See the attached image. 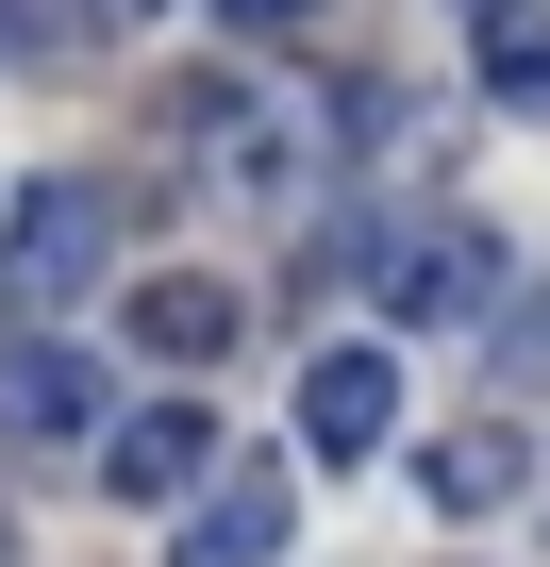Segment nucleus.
I'll return each mask as SVG.
<instances>
[{
	"instance_id": "f257e3e1",
	"label": "nucleus",
	"mask_w": 550,
	"mask_h": 567,
	"mask_svg": "<svg viewBox=\"0 0 550 567\" xmlns=\"http://www.w3.org/2000/svg\"><path fill=\"white\" fill-rule=\"evenodd\" d=\"M117 267V184L101 167H34L18 184V217H0V301H84V284Z\"/></svg>"
},
{
	"instance_id": "f03ea898",
	"label": "nucleus",
	"mask_w": 550,
	"mask_h": 567,
	"mask_svg": "<svg viewBox=\"0 0 550 567\" xmlns=\"http://www.w3.org/2000/svg\"><path fill=\"white\" fill-rule=\"evenodd\" d=\"M367 267H384L401 334H467V318H500V284H517V250H500L484 217H417V234H384Z\"/></svg>"
},
{
	"instance_id": "7ed1b4c3",
	"label": "nucleus",
	"mask_w": 550,
	"mask_h": 567,
	"mask_svg": "<svg viewBox=\"0 0 550 567\" xmlns=\"http://www.w3.org/2000/svg\"><path fill=\"white\" fill-rule=\"evenodd\" d=\"M184 134H200V184H217V200H301V167H318V134H301L284 101H250V84H200Z\"/></svg>"
},
{
	"instance_id": "20e7f679",
	"label": "nucleus",
	"mask_w": 550,
	"mask_h": 567,
	"mask_svg": "<svg viewBox=\"0 0 550 567\" xmlns=\"http://www.w3.org/2000/svg\"><path fill=\"white\" fill-rule=\"evenodd\" d=\"M84 434H117L101 417V368L68 334H0V451H84Z\"/></svg>"
},
{
	"instance_id": "39448f33",
	"label": "nucleus",
	"mask_w": 550,
	"mask_h": 567,
	"mask_svg": "<svg viewBox=\"0 0 550 567\" xmlns=\"http://www.w3.org/2000/svg\"><path fill=\"white\" fill-rule=\"evenodd\" d=\"M384 434H401V351H384V334L318 351V368H301V451H318V467H367Z\"/></svg>"
},
{
	"instance_id": "423d86ee",
	"label": "nucleus",
	"mask_w": 550,
	"mask_h": 567,
	"mask_svg": "<svg viewBox=\"0 0 550 567\" xmlns=\"http://www.w3.org/2000/svg\"><path fill=\"white\" fill-rule=\"evenodd\" d=\"M217 467H234L217 401H134V417L101 434V484H117V501H200Z\"/></svg>"
},
{
	"instance_id": "0eeeda50",
	"label": "nucleus",
	"mask_w": 550,
	"mask_h": 567,
	"mask_svg": "<svg viewBox=\"0 0 550 567\" xmlns=\"http://www.w3.org/2000/svg\"><path fill=\"white\" fill-rule=\"evenodd\" d=\"M284 534H301V484L284 467H217L184 501V567H284Z\"/></svg>"
},
{
	"instance_id": "6e6552de",
	"label": "nucleus",
	"mask_w": 550,
	"mask_h": 567,
	"mask_svg": "<svg viewBox=\"0 0 550 567\" xmlns=\"http://www.w3.org/2000/svg\"><path fill=\"white\" fill-rule=\"evenodd\" d=\"M234 318H250V301H234L217 267H151V284H134V334H151L167 368H217V351H234Z\"/></svg>"
},
{
	"instance_id": "1a4fd4ad",
	"label": "nucleus",
	"mask_w": 550,
	"mask_h": 567,
	"mask_svg": "<svg viewBox=\"0 0 550 567\" xmlns=\"http://www.w3.org/2000/svg\"><path fill=\"white\" fill-rule=\"evenodd\" d=\"M517 467H533V451H517V417H467V434H434V451H417L434 517H500V501H517Z\"/></svg>"
},
{
	"instance_id": "9d476101",
	"label": "nucleus",
	"mask_w": 550,
	"mask_h": 567,
	"mask_svg": "<svg viewBox=\"0 0 550 567\" xmlns=\"http://www.w3.org/2000/svg\"><path fill=\"white\" fill-rule=\"evenodd\" d=\"M484 84H500L517 117H550V18H500V34H484Z\"/></svg>"
},
{
	"instance_id": "9b49d317",
	"label": "nucleus",
	"mask_w": 550,
	"mask_h": 567,
	"mask_svg": "<svg viewBox=\"0 0 550 567\" xmlns=\"http://www.w3.org/2000/svg\"><path fill=\"white\" fill-rule=\"evenodd\" d=\"M334 0H217V34H250V51H284V34H318Z\"/></svg>"
},
{
	"instance_id": "f8f14e48",
	"label": "nucleus",
	"mask_w": 550,
	"mask_h": 567,
	"mask_svg": "<svg viewBox=\"0 0 550 567\" xmlns=\"http://www.w3.org/2000/svg\"><path fill=\"white\" fill-rule=\"evenodd\" d=\"M84 18H101V34H151V18H167V0H84Z\"/></svg>"
},
{
	"instance_id": "ddd939ff",
	"label": "nucleus",
	"mask_w": 550,
	"mask_h": 567,
	"mask_svg": "<svg viewBox=\"0 0 550 567\" xmlns=\"http://www.w3.org/2000/svg\"><path fill=\"white\" fill-rule=\"evenodd\" d=\"M450 18H484V34H500V18H533V0H450Z\"/></svg>"
},
{
	"instance_id": "4468645a",
	"label": "nucleus",
	"mask_w": 550,
	"mask_h": 567,
	"mask_svg": "<svg viewBox=\"0 0 550 567\" xmlns=\"http://www.w3.org/2000/svg\"><path fill=\"white\" fill-rule=\"evenodd\" d=\"M0 567H18V550H0Z\"/></svg>"
}]
</instances>
